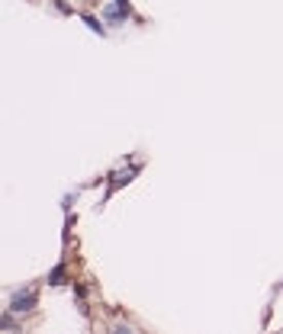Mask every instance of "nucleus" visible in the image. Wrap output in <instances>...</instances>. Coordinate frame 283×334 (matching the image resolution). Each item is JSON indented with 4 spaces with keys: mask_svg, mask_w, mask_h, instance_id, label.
Returning <instances> with one entry per match:
<instances>
[{
    "mask_svg": "<svg viewBox=\"0 0 283 334\" xmlns=\"http://www.w3.org/2000/svg\"><path fill=\"white\" fill-rule=\"evenodd\" d=\"M32 308H35V293L32 289H23V293H16L13 299H10V312H16V315L32 312Z\"/></svg>",
    "mask_w": 283,
    "mask_h": 334,
    "instance_id": "nucleus-1",
    "label": "nucleus"
},
{
    "mask_svg": "<svg viewBox=\"0 0 283 334\" xmlns=\"http://www.w3.org/2000/svg\"><path fill=\"white\" fill-rule=\"evenodd\" d=\"M135 174H139V167H129V171H116V174H113V180H109V186H106V196H113L122 183H129V180H132Z\"/></svg>",
    "mask_w": 283,
    "mask_h": 334,
    "instance_id": "nucleus-2",
    "label": "nucleus"
},
{
    "mask_svg": "<svg viewBox=\"0 0 283 334\" xmlns=\"http://www.w3.org/2000/svg\"><path fill=\"white\" fill-rule=\"evenodd\" d=\"M126 16H129V10H122L119 4L103 7V19H106V23H113V26H116V23H126Z\"/></svg>",
    "mask_w": 283,
    "mask_h": 334,
    "instance_id": "nucleus-3",
    "label": "nucleus"
},
{
    "mask_svg": "<svg viewBox=\"0 0 283 334\" xmlns=\"http://www.w3.org/2000/svg\"><path fill=\"white\" fill-rule=\"evenodd\" d=\"M84 23H87V26L97 32V35H106V26H103V23L100 19H93V16H84Z\"/></svg>",
    "mask_w": 283,
    "mask_h": 334,
    "instance_id": "nucleus-4",
    "label": "nucleus"
},
{
    "mask_svg": "<svg viewBox=\"0 0 283 334\" xmlns=\"http://www.w3.org/2000/svg\"><path fill=\"white\" fill-rule=\"evenodd\" d=\"M61 283H65V267H55L52 277H48V286H61Z\"/></svg>",
    "mask_w": 283,
    "mask_h": 334,
    "instance_id": "nucleus-5",
    "label": "nucleus"
}]
</instances>
